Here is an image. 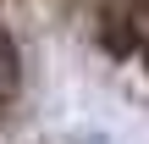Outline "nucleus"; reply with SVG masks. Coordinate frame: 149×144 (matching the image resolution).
<instances>
[{
	"label": "nucleus",
	"mask_w": 149,
	"mask_h": 144,
	"mask_svg": "<svg viewBox=\"0 0 149 144\" xmlns=\"http://www.w3.org/2000/svg\"><path fill=\"white\" fill-rule=\"evenodd\" d=\"M0 144H149V0H0Z\"/></svg>",
	"instance_id": "f257e3e1"
}]
</instances>
